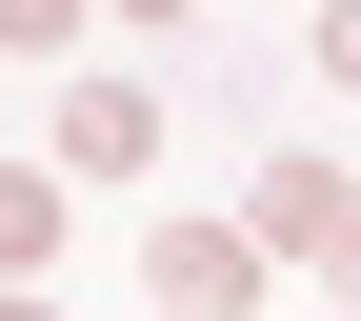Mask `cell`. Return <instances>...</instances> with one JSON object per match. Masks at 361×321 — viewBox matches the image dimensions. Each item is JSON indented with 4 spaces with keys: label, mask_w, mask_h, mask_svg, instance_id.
Masks as SVG:
<instances>
[{
    "label": "cell",
    "mask_w": 361,
    "mask_h": 321,
    "mask_svg": "<svg viewBox=\"0 0 361 321\" xmlns=\"http://www.w3.org/2000/svg\"><path fill=\"white\" fill-rule=\"evenodd\" d=\"M241 241H261V261H341V241H361V201H341V161H261V201H241Z\"/></svg>",
    "instance_id": "1"
},
{
    "label": "cell",
    "mask_w": 361,
    "mask_h": 321,
    "mask_svg": "<svg viewBox=\"0 0 361 321\" xmlns=\"http://www.w3.org/2000/svg\"><path fill=\"white\" fill-rule=\"evenodd\" d=\"M0 321H61V301H40V281H0Z\"/></svg>",
    "instance_id": "7"
},
{
    "label": "cell",
    "mask_w": 361,
    "mask_h": 321,
    "mask_svg": "<svg viewBox=\"0 0 361 321\" xmlns=\"http://www.w3.org/2000/svg\"><path fill=\"white\" fill-rule=\"evenodd\" d=\"M161 161V101L141 80H61V181H141Z\"/></svg>",
    "instance_id": "2"
},
{
    "label": "cell",
    "mask_w": 361,
    "mask_h": 321,
    "mask_svg": "<svg viewBox=\"0 0 361 321\" xmlns=\"http://www.w3.org/2000/svg\"><path fill=\"white\" fill-rule=\"evenodd\" d=\"M341 281H361V241H341Z\"/></svg>",
    "instance_id": "9"
},
{
    "label": "cell",
    "mask_w": 361,
    "mask_h": 321,
    "mask_svg": "<svg viewBox=\"0 0 361 321\" xmlns=\"http://www.w3.org/2000/svg\"><path fill=\"white\" fill-rule=\"evenodd\" d=\"M121 20H180V0H121Z\"/></svg>",
    "instance_id": "8"
},
{
    "label": "cell",
    "mask_w": 361,
    "mask_h": 321,
    "mask_svg": "<svg viewBox=\"0 0 361 321\" xmlns=\"http://www.w3.org/2000/svg\"><path fill=\"white\" fill-rule=\"evenodd\" d=\"M161 301L180 321H241L261 301V241H241V221H180V241H161Z\"/></svg>",
    "instance_id": "3"
},
{
    "label": "cell",
    "mask_w": 361,
    "mask_h": 321,
    "mask_svg": "<svg viewBox=\"0 0 361 321\" xmlns=\"http://www.w3.org/2000/svg\"><path fill=\"white\" fill-rule=\"evenodd\" d=\"M40 241H61V181H40V161H0V281H40Z\"/></svg>",
    "instance_id": "4"
},
{
    "label": "cell",
    "mask_w": 361,
    "mask_h": 321,
    "mask_svg": "<svg viewBox=\"0 0 361 321\" xmlns=\"http://www.w3.org/2000/svg\"><path fill=\"white\" fill-rule=\"evenodd\" d=\"M0 40H20V61H61V40H80V0H0Z\"/></svg>",
    "instance_id": "5"
},
{
    "label": "cell",
    "mask_w": 361,
    "mask_h": 321,
    "mask_svg": "<svg viewBox=\"0 0 361 321\" xmlns=\"http://www.w3.org/2000/svg\"><path fill=\"white\" fill-rule=\"evenodd\" d=\"M322 61H341V80H361V0H341V20H322Z\"/></svg>",
    "instance_id": "6"
}]
</instances>
